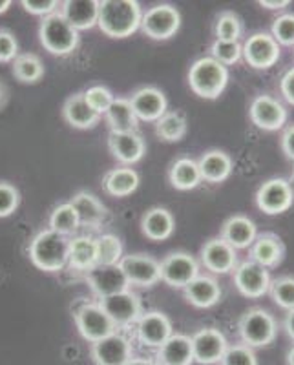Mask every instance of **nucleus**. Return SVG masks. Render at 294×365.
Wrapping results in <instances>:
<instances>
[{
    "label": "nucleus",
    "instance_id": "b1692460",
    "mask_svg": "<svg viewBox=\"0 0 294 365\" xmlns=\"http://www.w3.org/2000/svg\"><path fill=\"white\" fill-rule=\"evenodd\" d=\"M183 294L194 307L211 309L221 299V287L212 276L199 274L183 289Z\"/></svg>",
    "mask_w": 294,
    "mask_h": 365
},
{
    "label": "nucleus",
    "instance_id": "0eeeda50",
    "mask_svg": "<svg viewBox=\"0 0 294 365\" xmlns=\"http://www.w3.org/2000/svg\"><path fill=\"white\" fill-rule=\"evenodd\" d=\"M294 203V190L283 178L267 179L256 192V205L267 216H280Z\"/></svg>",
    "mask_w": 294,
    "mask_h": 365
},
{
    "label": "nucleus",
    "instance_id": "a211bd4d",
    "mask_svg": "<svg viewBox=\"0 0 294 365\" xmlns=\"http://www.w3.org/2000/svg\"><path fill=\"white\" fill-rule=\"evenodd\" d=\"M201 263L212 274H228L236 269L238 252L221 237H212L201 249Z\"/></svg>",
    "mask_w": 294,
    "mask_h": 365
},
{
    "label": "nucleus",
    "instance_id": "ddd939ff",
    "mask_svg": "<svg viewBox=\"0 0 294 365\" xmlns=\"http://www.w3.org/2000/svg\"><path fill=\"white\" fill-rule=\"evenodd\" d=\"M191 341L194 361H198L201 365L220 364L228 347V341L223 332L214 327L199 329L198 332L192 334Z\"/></svg>",
    "mask_w": 294,
    "mask_h": 365
},
{
    "label": "nucleus",
    "instance_id": "37998d69",
    "mask_svg": "<svg viewBox=\"0 0 294 365\" xmlns=\"http://www.w3.org/2000/svg\"><path fill=\"white\" fill-rule=\"evenodd\" d=\"M220 365H258V356L254 349L245 344H234L228 345Z\"/></svg>",
    "mask_w": 294,
    "mask_h": 365
},
{
    "label": "nucleus",
    "instance_id": "4468645a",
    "mask_svg": "<svg viewBox=\"0 0 294 365\" xmlns=\"http://www.w3.org/2000/svg\"><path fill=\"white\" fill-rule=\"evenodd\" d=\"M86 274L91 291L101 299L130 289L128 279H126L125 272L121 270L119 265H96Z\"/></svg>",
    "mask_w": 294,
    "mask_h": 365
},
{
    "label": "nucleus",
    "instance_id": "7ed1b4c3",
    "mask_svg": "<svg viewBox=\"0 0 294 365\" xmlns=\"http://www.w3.org/2000/svg\"><path fill=\"white\" fill-rule=\"evenodd\" d=\"M188 84L201 99H218L228 84V68L212 57L198 58L188 70Z\"/></svg>",
    "mask_w": 294,
    "mask_h": 365
},
{
    "label": "nucleus",
    "instance_id": "4be33fe9",
    "mask_svg": "<svg viewBox=\"0 0 294 365\" xmlns=\"http://www.w3.org/2000/svg\"><path fill=\"white\" fill-rule=\"evenodd\" d=\"M108 148H110V152H112L117 161H121L123 165H133V163L141 161L146 146L143 137L137 132H110Z\"/></svg>",
    "mask_w": 294,
    "mask_h": 365
},
{
    "label": "nucleus",
    "instance_id": "3c124183",
    "mask_svg": "<svg viewBox=\"0 0 294 365\" xmlns=\"http://www.w3.org/2000/svg\"><path fill=\"white\" fill-rule=\"evenodd\" d=\"M258 4L261 8L269 9V11H283L290 6V0H260Z\"/></svg>",
    "mask_w": 294,
    "mask_h": 365
},
{
    "label": "nucleus",
    "instance_id": "dca6fc26",
    "mask_svg": "<svg viewBox=\"0 0 294 365\" xmlns=\"http://www.w3.org/2000/svg\"><path fill=\"white\" fill-rule=\"evenodd\" d=\"M99 305L110 316V319L116 324V327L136 324L137 319L141 318V302L130 291L103 298L99 302Z\"/></svg>",
    "mask_w": 294,
    "mask_h": 365
},
{
    "label": "nucleus",
    "instance_id": "a19ab883",
    "mask_svg": "<svg viewBox=\"0 0 294 365\" xmlns=\"http://www.w3.org/2000/svg\"><path fill=\"white\" fill-rule=\"evenodd\" d=\"M211 57L223 64L225 68L236 64L243 53H241L240 42H228V41H214L211 46Z\"/></svg>",
    "mask_w": 294,
    "mask_h": 365
},
{
    "label": "nucleus",
    "instance_id": "6e6d98bb",
    "mask_svg": "<svg viewBox=\"0 0 294 365\" xmlns=\"http://www.w3.org/2000/svg\"><path fill=\"white\" fill-rule=\"evenodd\" d=\"M287 365H294V345L289 349V353H287Z\"/></svg>",
    "mask_w": 294,
    "mask_h": 365
},
{
    "label": "nucleus",
    "instance_id": "2f4dec72",
    "mask_svg": "<svg viewBox=\"0 0 294 365\" xmlns=\"http://www.w3.org/2000/svg\"><path fill=\"white\" fill-rule=\"evenodd\" d=\"M170 185L176 188V190L188 192L194 190L196 187H199V182L203 181L201 174H199L198 161L191 158H181L170 166L168 172Z\"/></svg>",
    "mask_w": 294,
    "mask_h": 365
},
{
    "label": "nucleus",
    "instance_id": "423d86ee",
    "mask_svg": "<svg viewBox=\"0 0 294 365\" xmlns=\"http://www.w3.org/2000/svg\"><path fill=\"white\" fill-rule=\"evenodd\" d=\"M75 324L79 329L81 336L84 340L96 344V341L103 340V338L110 336L116 331V324H113L110 316L103 311L99 303H84L75 311Z\"/></svg>",
    "mask_w": 294,
    "mask_h": 365
},
{
    "label": "nucleus",
    "instance_id": "7c9ffc66",
    "mask_svg": "<svg viewBox=\"0 0 294 365\" xmlns=\"http://www.w3.org/2000/svg\"><path fill=\"white\" fill-rule=\"evenodd\" d=\"M70 205L79 217V223L86 225V227H99L106 216V208L103 207V203L97 200L96 195L88 194V192L75 194Z\"/></svg>",
    "mask_w": 294,
    "mask_h": 365
},
{
    "label": "nucleus",
    "instance_id": "603ef678",
    "mask_svg": "<svg viewBox=\"0 0 294 365\" xmlns=\"http://www.w3.org/2000/svg\"><path fill=\"white\" fill-rule=\"evenodd\" d=\"M283 327H285L287 336L294 341V309L293 311H287L285 319H283Z\"/></svg>",
    "mask_w": 294,
    "mask_h": 365
},
{
    "label": "nucleus",
    "instance_id": "f3484780",
    "mask_svg": "<svg viewBox=\"0 0 294 365\" xmlns=\"http://www.w3.org/2000/svg\"><path fill=\"white\" fill-rule=\"evenodd\" d=\"M91 358L97 365H126L132 360V347L123 334H110L91 345Z\"/></svg>",
    "mask_w": 294,
    "mask_h": 365
},
{
    "label": "nucleus",
    "instance_id": "393cba45",
    "mask_svg": "<svg viewBox=\"0 0 294 365\" xmlns=\"http://www.w3.org/2000/svg\"><path fill=\"white\" fill-rule=\"evenodd\" d=\"M74 29H90L99 19V0H66L61 11Z\"/></svg>",
    "mask_w": 294,
    "mask_h": 365
},
{
    "label": "nucleus",
    "instance_id": "cd10ccee",
    "mask_svg": "<svg viewBox=\"0 0 294 365\" xmlns=\"http://www.w3.org/2000/svg\"><path fill=\"white\" fill-rule=\"evenodd\" d=\"M63 115L68 125L79 130L93 128L101 119L99 113H96L88 106L83 93H75V96L68 97L66 103H64Z\"/></svg>",
    "mask_w": 294,
    "mask_h": 365
},
{
    "label": "nucleus",
    "instance_id": "20e7f679",
    "mask_svg": "<svg viewBox=\"0 0 294 365\" xmlns=\"http://www.w3.org/2000/svg\"><path fill=\"white\" fill-rule=\"evenodd\" d=\"M238 331L247 347H267L278 334L276 318L265 309H249L240 318Z\"/></svg>",
    "mask_w": 294,
    "mask_h": 365
},
{
    "label": "nucleus",
    "instance_id": "aec40b11",
    "mask_svg": "<svg viewBox=\"0 0 294 365\" xmlns=\"http://www.w3.org/2000/svg\"><path fill=\"white\" fill-rule=\"evenodd\" d=\"M137 338L146 347H161L174 332L172 324L163 312H146L137 319Z\"/></svg>",
    "mask_w": 294,
    "mask_h": 365
},
{
    "label": "nucleus",
    "instance_id": "c9c22d12",
    "mask_svg": "<svg viewBox=\"0 0 294 365\" xmlns=\"http://www.w3.org/2000/svg\"><path fill=\"white\" fill-rule=\"evenodd\" d=\"M13 75H15L21 83H37V81L42 79V75H44L42 61L34 53L17 55L15 61H13Z\"/></svg>",
    "mask_w": 294,
    "mask_h": 365
},
{
    "label": "nucleus",
    "instance_id": "49530a36",
    "mask_svg": "<svg viewBox=\"0 0 294 365\" xmlns=\"http://www.w3.org/2000/svg\"><path fill=\"white\" fill-rule=\"evenodd\" d=\"M19 55V42L8 29H0V63H11Z\"/></svg>",
    "mask_w": 294,
    "mask_h": 365
},
{
    "label": "nucleus",
    "instance_id": "c756f323",
    "mask_svg": "<svg viewBox=\"0 0 294 365\" xmlns=\"http://www.w3.org/2000/svg\"><path fill=\"white\" fill-rule=\"evenodd\" d=\"M68 263L71 269L88 272L97 265V245L93 237L79 236L70 241L68 250Z\"/></svg>",
    "mask_w": 294,
    "mask_h": 365
},
{
    "label": "nucleus",
    "instance_id": "72a5a7b5",
    "mask_svg": "<svg viewBox=\"0 0 294 365\" xmlns=\"http://www.w3.org/2000/svg\"><path fill=\"white\" fill-rule=\"evenodd\" d=\"M106 123L110 125V130L117 133L136 132L137 117L132 110V104L128 99H113L110 108L104 113Z\"/></svg>",
    "mask_w": 294,
    "mask_h": 365
},
{
    "label": "nucleus",
    "instance_id": "79ce46f5",
    "mask_svg": "<svg viewBox=\"0 0 294 365\" xmlns=\"http://www.w3.org/2000/svg\"><path fill=\"white\" fill-rule=\"evenodd\" d=\"M270 35L278 46H293L294 48V13H282L274 19L270 26Z\"/></svg>",
    "mask_w": 294,
    "mask_h": 365
},
{
    "label": "nucleus",
    "instance_id": "412c9836",
    "mask_svg": "<svg viewBox=\"0 0 294 365\" xmlns=\"http://www.w3.org/2000/svg\"><path fill=\"white\" fill-rule=\"evenodd\" d=\"M220 237L227 241L234 250L250 249L258 237V227L249 216L236 214L225 221Z\"/></svg>",
    "mask_w": 294,
    "mask_h": 365
},
{
    "label": "nucleus",
    "instance_id": "09e8293b",
    "mask_svg": "<svg viewBox=\"0 0 294 365\" xmlns=\"http://www.w3.org/2000/svg\"><path fill=\"white\" fill-rule=\"evenodd\" d=\"M280 91H282L283 99L294 106V66L289 68V70L282 75V81H280Z\"/></svg>",
    "mask_w": 294,
    "mask_h": 365
},
{
    "label": "nucleus",
    "instance_id": "4c0bfd02",
    "mask_svg": "<svg viewBox=\"0 0 294 365\" xmlns=\"http://www.w3.org/2000/svg\"><path fill=\"white\" fill-rule=\"evenodd\" d=\"M214 35L216 41L240 42L241 35H243V22H241L236 13L223 11L216 21Z\"/></svg>",
    "mask_w": 294,
    "mask_h": 365
},
{
    "label": "nucleus",
    "instance_id": "c03bdc74",
    "mask_svg": "<svg viewBox=\"0 0 294 365\" xmlns=\"http://www.w3.org/2000/svg\"><path fill=\"white\" fill-rule=\"evenodd\" d=\"M83 96H84V101L88 103V106H90L96 113H99V115L106 113V110L110 108V104H112L113 99H116V97L112 96V91L104 86L88 88Z\"/></svg>",
    "mask_w": 294,
    "mask_h": 365
},
{
    "label": "nucleus",
    "instance_id": "6e6552de",
    "mask_svg": "<svg viewBox=\"0 0 294 365\" xmlns=\"http://www.w3.org/2000/svg\"><path fill=\"white\" fill-rule=\"evenodd\" d=\"M241 53L245 63L254 70H269L282 57V48L278 46L273 35L267 31H258L241 44Z\"/></svg>",
    "mask_w": 294,
    "mask_h": 365
},
{
    "label": "nucleus",
    "instance_id": "8fccbe9b",
    "mask_svg": "<svg viewBox=\"0 0 294 365\" xmlns=\"http://www.w3.org/2000/svg\"><path fill=\"white\" fill-rule=\"evenodd\" d=\"M280 146H282V152L285 154V158L289 161H294V125H289L283 130Z\"/></svg>",
    "mask_w": 294,
    "mask_h": 365
},
{
    "label": "nucleus",
    "instance_id": "39448f33",
    "mask_svg": "<svg viewBox=\"0 0 294 365\" xmlns=\"http://www.w3.org/2000/svg\"><path fill=\"white\" fill-rule=\"evenodd\" d=\"M39 37L41 44L54 55H70L79 44V31L71 28L61 13H54L42 21Z\"/></svg>",
    "mask_w": 294,
    "mask_h": 365
},
{
    "label": "nucleus",
    "instance_id": "f257e3e1",
    "mask_svg": "<svg viewBox=\"0 0 294 365\" xmlns=\"http://www.w3.org/2000/svg\"><path fill=\"white\" fill-rule=\"evenodd\" d=\"M141 6L136 0H103V2H99L97 26L108 37H130L141 28Z\"/></svg>",
    "mask_w": 294,
    "mask_h": 365
},
{
    "label": "nucleus",
    "instance_id": "ea45409f",
    "mask_svg": "<svg viewBox=\"0 0 294 365\" xmlns=\"http://www.w3.org/2000/svg\"><path fill=\"white\" fill-rule=\"evenodd\" d=\"M269 294L273 302L283 311L294 309V276H282L270 282Z\"/></svg>",
    "mask_w": 294,
    "mask_h": 365
},
{
    "label": "nucleus",
    "instance_id": "e433bc0d",
    "mask_svg": "<svg viewBox=\"0 0 294 365\" xmlns=\"http://www.w3.org/2000/svg\"><path fill=\"white\" fill-rule=\"evenodd\" d=\"M97 265H119L123 259V245L113 234H103L96 240Z\"/></svg>",
    "mask_w": 294,
    "mask_h": 365
},
{
    "label": "nucleus",
    "instance_id": "2eb2a0df",
    "mask_svg": "<svg viewBox=\"0 0 294 365\" xmlns=\"http://www.w3.org/2000/svg\"><path fill=\"white\" fill-rule=\"evenodd\" d=\"M121 270L125 272L130 285L137 287H152L161 279V270H159V262L152 256L145 254H132L125 256L119 262Z\"/></svg>",
    "mask_w": 294,
    "mask_h": 365
},
{
    "label": "nucleus",
    "instance_id": "473e14b6",
    "mask_svg": "<svg viewBox=\"0 0 294 365\" xmlns=\"http://www.w3.org/2000/svg\"><path fill=\"white\" fill-rule=\"evenodd\" d=\"M104 190L113 197H126L139 187V175L133 168H113L103 179Z\"/></svg>",
    "mask_w": 294,
    "mask_h": 365
},
{
    "label": "nucleus",
    "instance_id": "de8ad7c7",
    "mask_svg": "<svg viewBox=\"0 0 294 365\" xmlns=\"http://www.w3.org/2000/svg\"><path fill=\"white\" fill-rule=\"evenodd\" d=\"M22 6L31 15H39V17L46 19L57 13L59 2L57 0H22Z\"/></svg>",
    "mask_w": 294,
    "mask_h": 365
},
{
    "label": "nucleus",
    "instance_id": "a18cd8bd",
    "mask_svg": "<svg viewBox=\"0 0 294 365\" xmlns=\"http://www.w3.org/2000/svg\"><path fill=\"white\" fill-rule=\"evenodd\" d=\"M19 207V192L9 182H0V217L11 216Z\"/></svg>",
    "mask_w": 294,
    "mask_h": 365
},
{
    "label": "nucleus",
    "instance_id": "864d4df0",
    "mask_svg": "<svg viewBox=\"0 0 294 365\" xmlns=\"http://www.w3.org/2000/svg\"><path fill=\"white\" fill-rule=\"evenodd\" d=\"M126 365H159V364L153 360H146V358H132Z\"/></svg>",
    "mask_w": 294,
    "mask_h": 365
},
{
    "label": "nucleus",
    "instance_id": "f8f14e48",
    "mask_svg": "<svg viewBox=\"0 0 294 365\" xmlns=\"http://www.w3.org/2000/svg\"><path fill=\"white\" fill-rule=\"evenodd\" d=\"M161 279L174 289H185L196 276H199V263L188 252H170L159 263Z\"/></svg>",
    "mask_w": 294,
    "mask_h": 365
},
{
    "label": "nucleus",
    "instance_id": "bb28decb",
    "mask_svg": "<svg viewBox=\"0 0 294 365\" xmlns=\"http://www.w3.org/2000/svg\"><path fill=\"white\" fill-rule=\"evenodd\" d=\"M159 365H192L194 353L192 341L187 334H172L158 351Z\"/></svg>",
    "mask_w": 294,
    "mask_h": 365
},
{
    "label": "nucleus",
    "instance_id": "5fc2aeb1",
    "mask_svg": "<svg viewBox=\"0 0 294 365\" xmlns=\"http://www.w3.org/2000/svg\"><path fill=\"white\" fill-rule=\"evenodd\" d=\"M9 6H11V2H9V0H0V13L8 11Z\"/></svg>",
    "mask_w": 294,
    "mask_h": 365
},
{
    "label": "nucleus",
    "instance_id": "a878e982",
    "mask_svg": "<svg viewBox=\"0 0 294 365\" xmlns=\"http://www.w3.org/2000/svg\"><path fill=\"white\" fill-rule=\"evenodd\" d=\"M201 179L207 182H223L232 174V159L223 150H208L198 161Z\"/></svg>",
    "mask_w": 294,
    "mask_h": 365
},
{
    "label": "nucleus",
    "instance_id": "f704fd0d",
    "mask_svg": "<svg viewBox=\"0 0 294 365\" xmlns=\"http://www.w3.org/2000/svg\"><path fill=\"white\" fill-rule=\"evenodd\" d=\"M187 117L181 112H166L156 120V133L161 141L178 143L187 135Z\"/></svg>",
    "mask_w": 294,
    "mask_h": 365
},
{
    "label": "nucleus",
    "instance_id": "58836bf2",
    "mask_svg": "<svg viewBox=\"0 0 294 365\" xmlns=\"http://www.w3.org/2000/svg\"><path fill=\"white\" fill-rule=\"evenodd\" d=\"M79 217L75 214L74 207L70 203L59 205L54 208L50 216V227L55 232L63 234V236H70L79 228Z\"/></svg>",
    "mask_w": 294,
    "mask_h": 365
},
{
    "label": "nucleus",
    "instance_id": "1a4fd4ad",
    "mask_svg": "<svg viewBox=\"0 0 294 365\" xmlns=\"http://www.w3.org/2000/svg\"><path fill=\"white\" fill-rule=\"evenodd\" d=\"M179 26H181V15L174 6L158 4L143 13L141 29L146 37L153 41H166L174 37L179 31Z\"/></svg>",
    "mask_w": 294,
    "mask_h": 365
},
{
    "label": "nucleus",
    "instance_id": "9b49d317",
    "mask_svg": "<svg viewBox=\"0 0 294 365\" xmlns=\"http://www.w3.org/2000/svg\"><path fill=\"white\" fill-rule=\"evenodd\" d=\"M250 120L260 130H265V132H278L282 130L287 123V108L283 106L282 101H278L273 96H256L250 103L249 108Z\"/></svg>",
    "mask_w": 294,
    "mask_h": 365
},
{
    "label": "nucleus",
    "instance_id": "5701e85b",
    "mask_svg": "<svg viewBox=\"0 0 294 365\" xmlns=\"http://www.w3.org/2000/svg\"><path fill=\"white\" fill-rule=\"evenodd\" d=\"M285 256V247H283L282 237L273 232L258 234L256 241L250 247V257L258 265L269 269H276L283 262Z\"/></svg>",
    "mask_w": 294,
    "mask_h": 365
},
{
    "label": "nucleus",
    "instance_id": "c85d7f7f",
    "mask_svg": "<svg viewBox=\"0 0 294 365\" xmlns=\"http://www.w3.org/2000/svg\"><path fill=\"white\" fill-rule=\"evenodd\" d=\"M143 234L152 241H165L172 236L176 228V221L166 208H150L141 221Z\"/></svg>",
    "mask_w": 294,
    "mask_h": 365
},
{
    "label": "nucleus",
    "instance_id": "f03ea898",
    "mask_svg": "<svg viewBox=\"0 0 294 365\" xmlns=\"http://www.w3.org/2000/svg\"><path fill=\"white\" fill-rule=\"evenodd\" d=\"M68 250H70V241L66 240V236L48 228L41 230L29 243V259L37 269L57 272L66 267Z\"/></svg>",
    "mask_w": 294,
    "mask_h": 365
},
{
    "label": "nucleus",
    "instance_id": "6ab92c4d",
    "mask_svg": "<svg viewBox=\"0 0 294 365\" xmlns=\"http://www.w3.org/2000/svg\"><path fill=\"white\" fill-rule=\"evenodd\" d=\"M130 104H132V110L136 113L137 120H146V123H156L159 117H163L166 113V97L161 90L152 86L141 88L137 90L132 97H130Z\"/></svg>",
    "mask_w": 294,
    "mask_h": 365
},
{
    "label": "nucleus",
    "instance_id": "9d476101",
    "mask_svg": "<svg viewBox=\"0 0 294 365\" xmlns=\"http://www.w3.org/2000/svg\"><path fill=\"white\" fill-rule=\"evenodd\" d=\"M234 272V285L241 296L250 299H258L261 296L269 294V287L273 278L265 267L258 265L253 259L238 263Z\"/></svg>",
    "mask_w": 294,
    "mask_h": 365
}]
</instances>
